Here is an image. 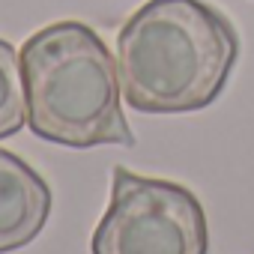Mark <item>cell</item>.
<instances>
[{"label":"cell","mask_w":254,"mask_h":254,"mask_svg":"<svg viewBox=\"0 0 254 254\" xmlns=\"http://www.w3.org/2000/svg\"><path fill=\"white\" fill-rule=\"evenodd\" d=\"M27 123L51 144L87 150L132 147L135 135L120 108V72L99 33L81 21H57L21 45Z\"/></svg>","instance_id":"7a4b0ae2"},{"label":"cell","mask_w":254,"mask_h":254,"mask_svg":"<svg viewBox=\"0 0 254 254\" xmlns=\"http://www.w3.org/2000/svg\"><path fill=\"white\" fill-rule=\"evenodd\" d=\"M51 212V189L21 156L0 150V254L30 245Z\"/></svg>","instance_id":"277c9868"},{"label":"cell","mask_w":254,"mask_h":254,"mask_svg":"<svg viewBox=\"0 0 254 254\" xmlns=\"http://www.w3.org/2000/svg\"><path fill=\"white\" fill-rule=\"evenodd\" d=\"M90 248L93 254H206V212L180 183L114 168L111 203Z\"/></svg>","instance_id":"3957f363"},{"label":"cell","mask_w":254,"mask_h":254,"mask_svg":"<svg viewBox=\"0 0 254 254\" xmlns=\"http://www.w3.org/2000/svg\"><path fill=\"white\" fill-rule=\"evenodd\" d=\"M27 123V93L21 75V54L0 39V138H12Z\"/></svg>","instance_id":"5b68a950"},{"label":"cell","mask_w":254,"mask_h":254,"mask_svg":"<svg viewBox=\"0 0 254 254\" xmlns=\"http://www.w3.org/2000/svg\"><path fill=\"white\" fill-rule=\"evenodd\" d=\"M239 54L227 15L203 0H150L117 36L123 99L141 114H191L212 105Z\"/></svg>","instance_id":"6da1fadb"}]
</instances>
